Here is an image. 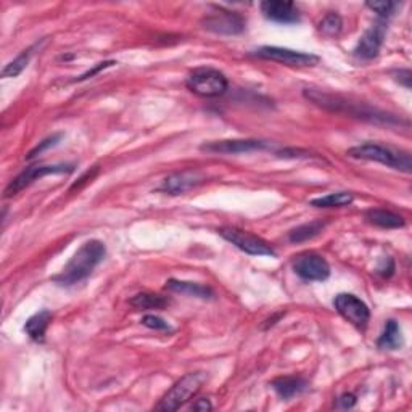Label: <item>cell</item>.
<instances>
[{
  "label": "cell",
  "instance_id": "484cf974",
  "mask_svg": "<svg viewBox=\"0 0 412 412\" xmlns=\"http://www.w3.org/2000/svg\"><path fill=\"white\" fill-rule=\"evenodd\" d=\"M367 7L370 10H374L379 17L387 18L395 13V10L399 7V3H396V2H367Z\"/></svg>",
  "mask_w": 412,
  "mask_h": 412
},
{
  "label": "cell",
  "instance_id": "4fadbf2b",
  "mask_svg": "<svg viewBox=\"0 0 412 412\" xmlns=\"http://www.w3.org/2000/svg\"><path fill=\"white\" fill-rule=\"evenodd\" d=\"M203 28L216 34L236 36L245 29V22L236 12H227V10H219V12L210 15L201 22Z\"/></svg>",
  "mask_w": 412,
  "mask_h": 412
},
{
  "label": "cell",
  "instance_id": "83f0119b",
  "mask_svg": "<svg viewBox=\"0 0 412 412\" xmlns=\"http://www.w3.org/2000/svg\"><path fill=\"white\" fill-rule=\"evenodd\" d=\"M142 324L148 328H153V330H171L169 324L166 321L161 319L158 316H145L142 319Z\"/></svg>",
  "mask_w": 412,
  "mask_h": 412
},
{
  "label": "cell",
  "instance_id": "7402d4cb",
  "mask_svg": "<svg viewBox=\"0 0 412 412\" xmlns=\"http://www.w3.org/2000/svg\"><path fill=\"white\" fill-rule=\"evenodd\" d=\"M129 303L135 310H163L169 305V300L156 293H137L130 298Z\"/></svg>",
  "mask_w": 412,
  "mask_h": 412
},
{
  "label": "cell",
  "instance_id": "6da1fadb",
  "mask_svg": "<svg viewBox=\"0 0 412 412\" xmlns=\"http://www.w3.org/2000/svg\"><path fill=\"white\" fill-rule=\"evenodd\" d=\"M105 254V245L98 240H89L77 250L70 263L65 266V269L59 275H55L54 280L56 284L66 287L81 282L92 274V270L102 263Z\"/></svg>",
  "mask_w": 412,
  "mask_h": 412
},
{
  "label": "cell",
  "instance_id": "f1b7e54d",
  "mask_svg": "<svg viewBox=\"0 0 412 412\" xmlns=\"http://www.w3.org/2000/svg\"><path fill=\"white\" fill-rule=\"evenodd\" d=\"M113 65H116V61H113V60H109V61H103V63H98V65H96L92 68V70H89V71H86L84 75L82 76H79L77 77L76 81H86V79H89V77H93L96 75H98V73L100 71H103V70H107V68H109V66H113Z\"/></svg>",
  "mask_w": 412,
  "mask_h": 412
},
{
  "label": "cell",
  "instance_id": "5bb4252c",
  "mask_svg": "<svg viewBox=\"0 0 412 412\" xmlns=\"http://www.w3.org/2000/svg\"><path fill=\"white\" fill-rule=\"evenodd\" d=\"M261 12L264 17L274 23L293 24L300 22V10L291 2H277V0H268L261 3Z\"/></svg>",
  "mask_w": 412,
  "mask_h": 412
},
{
  "label": "cell",
  "instance_id": "4316f807",
  "mask_svg": "<svg viewBox=\"0 0 412 412\" xmlns=\"http://www.w3.org/2000/svg\"><path fill=\"white\" fill-rule=\"evenodd\" d=\"M61 137H63V135H61V134H54V135H52V137H47L45 140H43V142H40V144L38 145V147L31 150V152L28 153V160L36 158V156H38V155H40L43 152H45L47 148L55 147V145L59 144L60 140H61Z\"/></svg>",
  "mask_w": 412,
  "mask_h": 412
},
{
  "label": "cell",
  "instance_id": "2e32d148",
  "mask_svg": "<svg viewBox=\"0 0 412 412\" xmlns=\"http://www.w3.org/2000/svg\"><path fill=\"white\" fill-rule=\"evenodd\" d=\"M270 387L282 399H291L303 393L307 388V382L301 377H279L270 383Z\"/></svg>",
  "mask_w": 412,
  "mask_h": 412
},
{
  "label": "cell",
  "instance_id": "f546056e",
  "mask_svg": "<svg viewBox=\"0 0 412 412\" xmlns=\"http://www.w3.org/2000/svg\"><path fill=\"white\" fill-rule=\"evenodd\" d=\"M354 404H356V396L351 395V393L342 395L340 398L337 399V408H340V409H351Z\"/></svg>",
  "mask_w": 412,
  "mask_h": 412
},
{
  "label": "cell",
  "instance_id": "9c48e42d",
  "mask_svg": "<svg viewBox=\"0 0 412 412\" xmlns=\"http://www.w3.org/2000/svg\"><path fill=\"white\" fill-rule=\"evenodd\" d=\"M293 270L307 282H324L330 277V266L317 253H301L293 261Z\"/></svg>",
  "mask_w": 412,
  "mask_h": 412
},
{
  "label": "cell",
  "instance_id": "9a60e30c",
  "mask_svg": "<svg viewBox=\"0 0 412 412\" xmlns=\"http://www.w3.org/2000/svg\"><path fill=\"white\" fill-rule=\"evenodd\" d=\"M203 181H205V176L200 171H182V173L166 177L163 185H161V190L171 195H179L200 185Z\"/></svg>",
  "mask_w": 412,
  "mask_h": 412
},
{
  "label": "cell",
  "instance_id": "e0dca14e",
  "mask_svg": "<svg viewBox=\"0 0 412 412\" xmlns=\"http://www.w3.org/2000/svg\"><path fill=\"white\" fill-rule=\"evenodd\" d=\"M166 289L169 291H174V293H182L194 296V298H201V300H210L213 298V290L210 287L197 284V282H184V280H176L171 279L166 282Z\"/></svg>",
  "mask_w": 412,
  "mask_h": 412
},
{
  "label": "cell",
  "instance_id": "ffe728a7",
  "mask_svg": "<svg viewBox=\"0 0 412 412\" xmlns=\"http://www.w3.org/2000/svg\"><path fill=\"white\" fill-rule=\"evenodd\" d=\"M377 346L380 349H399L403 346V335H401V328L398 322L390 319L387 326L383 328V333L380 335Z\"/></svg>",
  "mask_w": 412,
  "mask_h": 412
},
{
  "label": "cell",
  "instance_id": "4dcf8cb0",
  "mask_svg": "<svg viewBox=\"0 0 412 412\" xmlns=\"http://www.w3.org/2000/svg\"><path fill=\"white\" fill-rule=\"evenodd\" d=\"M97 171H98L97 168H93V169H92V173H91V171H87V173H86V176H82V177H81V179H79V181H77V182H76V184L71 187V190L81 189V187H82V184H84V182H87V179H92V177L97 174Z\"/></svg>",
  "mask_w": 412,
  "mask_h": 412
},
{
  "label": "cell",
  "instance_id": "7a4b0ae2",
  "mask_svg": "<svg viewBox=\"0 0 412 412\" xmlns=\"http://www.w3.org/2000/svg\"><path fill=\"white\" fill-rule=\"evenodd\" d=\"M305 97L307 100L314 103V105L330 109V112L348 113V114H353V116L367 119V121H372V123H385V124L398 123V119H396L393 114H387L380 112V109L370 108L367 105H364V103H353L340 96H333V93L317 91V89H305Z\"/></svg>",
  "mask_w": 412,
  "mask_h": 412
},
{
  "label": "cell",
  "instance_id": "cb8c5ba5",
  "mask_svg": "<svg viewBox=\"0 0 412 412\" xmlns=\"http://www.w3.org/2000/svg\"><path fill=\"white\" fill-rule=\"evenodd\" d=\"M33 50L34 47H31L28 50H23L22 54H20L17 59L13 61H10V63L3 68L2 70V77H17L22 75V73L26 70V66H28L29 60H31V55H33Z\"/></svg>",
  "mask_w": 412,
  "mask_h": 412
},
{
  "label": "cell",
  "instance_id": "44dd1931",
  "mask_svg": "<svg viewBox=\"0 0 412 412\" xmlns=\"http://www.w3.org/2000/svg\"><path fill=\"white\" fill-rule=\"evenodd\" d=\"M324 227H326V222L322 221H312L310 224H303V226L293 229V231L289 234V240L291 243L307 242V240L319 236V234L324 231Z\"/></svg>",
  "mask_w": 412,
  "mask_h": 412
},
{
  "label": "cell",
  "instance_id": "277c9868",
  "mask_svg": "<svg viewBox=\"0 0 412 412\" xmlns=\"http://www.w3.org/2000/svg\"><path fill=\"white\" fill-rule=\"evenodd\" d=\"M206 382V374L203 372H192L187 374L181 380L173 385L168 393L163 396L160 404L156 406L158 411H177L182 406L189 403L194 396L201 390L203 383Z\"/></svg>",
  "mask_w": 412,
  "mask_h": 412
},
{
  "label": "cell",
  "instance_id": "5b68a950",
  "mask_svg": "<svg viewBox=\"0 0 412 412\" xmlns=\"http://www.w3.org/2000/svg\"><path fill=\"white\" fill-rule=\"evenodd\" d=\"M185 86L195 96L215 98L226 93L229 82L227 77L215 68H197L187 76Z\"/></svg>",
  "mask_w": 412,
  "mask_h": 412
},
{
  "label": "cell",
  "instance_id": "d6a6232c",
  "mask_svg": "<svg viewBox=\"0 0 412 412\" xmlns=\"http://www.w3.org/2000/svg\"><path fill=\"white\" fill-rule=\"evenodd\" d=\"M192 409L194 411H211L213 406L208 399H198L197 403L192 406Z\"/></svg>",
  "mask_w": 412,
  "mask_h": 412
},
{
  "label": "cell",
  "instance_id": "52a82bcc",
  "mask_svg": "<svg viewBox=\"0 0 412 412\" xmlns=\"http://www.w3.org/2000/svg\"><path fill=\"white\" fill-rule=\"evenodd\" d=\"M75 171V166L73 165H36L31 166V168H26L22 174H18L15 179L10 182L7 189H5V197H13L20 194V192L24 190L26 187H29L33 182L38 179H43L45 176L50 174H68Z\"/></svg>",
  "mask_w": 412,
  "mask_h": 412
},
{
  "label": "cell",
  "instance_id": "d4e9b609",
  "mask_svg": "<svg viewBox=\"0 0 412 412\" xmlns=\"http://www.w3.org/2000/svg\"><path fill=\"white\" fill-rule=\"evenodd\" d=\"M342 28H343L342 17L337 12L327 13L326 17L319 22V31L324 36H327V38H335V36L340 34Z\"/></svg>",
  "mask_w": 412,
  "mask_h": 412
},
{
  "label": "cell",
  "instance_id": "ba28073f",
  "mask_svg": "<svg viewBox=\"0 0 412 412\" xmlns=\"http://www.w3.org/2000/svg\"><path fill=\"white\" fill-rule=\"evenodd\" d=\"M254 55L263 60L277 61V63H282L287 66H314L319 63V56L274 45L261 47V49L254 52Z\"/></svg>",
  "mask_w": 412,
  "mask_h": 412
},
{
  "label": "cell",
  "instance_id": "3957f363",
  "mask_svg": "<svg viewBox=\"0 0 412 412\" xmlns=\"http://www.w3.org/2000/svg\"><path fill=\"white\" fill-rule=\"evenodd\" d=\"M346 155L356 160L377 161V163L390 166V168L393 169L404 171V173H411L412 169L411 155L408 152H403V150L393 147H387V145L382 144L367 142L363 145H356V147L349 148Z\"/></svg>",
  "mask_w": 412,
  "mask_h": 412
},
{
  "label": "cell",
  "instance_id": "d6986e66",
  "mask_svg": "<svg viewBox=\"0 0 412 412\" xmlns=\"http://www.w3.org/2000/svg\"><path fill=\"white\" fill-rule=\"evenodd\" d=\"M366 221L382 229H399L404 226V219L387 210H370L366 213Z\"/></svg>",
  "mask_w": 412,
  "mask_h": 412
},
{
  "label": "cell",
  "instance_id": "603a6c76",
  "mask_svg": "<svg viewBox=\"0 0 412 412\" xmlns=\"http://www.w3.org/2000/svg\"><path fill=\"white\" fill-rule=\"evenodd\" d=\"M353 200L354 197L349 192H335V194L314 198V200H311V205L316 208H342L351 205Z\"/></svg>",
  "mask_w": 412,
  "mask_h": 412
},
{
  "label": "cell",
  "instance_id": "30bf717a",
  "mask_svg": "<svg viewBox=\"0 0 412 412\" xmlns=\"http://www.w3.org/2000/svg\"><path fill=\"white\" fill-rule=\"evenodd\" d=\"M335 310L338 311L343 319H346L348 322H351L354 327L364 328L367 327V322L370 319V311L367 305L364 303L363 300H359L358 296H354L351 293H340L335 296Z\"/></svg>",
  "mask_w": 412,
  "mask_h": 412
},
{
  "label": "cell",
  "instance_id": "ac0fdd59",
  "mask_svg": "<svg viewBox=\"0 0 412 412\" xmlns=\"http://www.w3.org/2000/svg\"><path fill=\"white\" fill-rule=\"evenodd\" d=\"M52 322V312L50 311H40L38 314H34L33 317H29L28 322H26L24 330L28 333L31 340L34 342H44L45 338V332L49 328Z\"/></svg>",
  "mask_w": 412,
  "mask_h": 412
},
{
  "label": "cell",
  "instance_id": "7c38bea8",
  "mask_svg": "<svg viewBox=\"0 0 412 412\" xmlns=\"http://www.w3.org/2000/svg\"><path fill=\"white\" fill-rule=\"evenodd\" d=\"M385 34H387V24H385L383 20H379L359 39L356 49H354V56L359 60L375 59L380 49H382Z\"/></svg>",
  "mask_w": 412,
  "mask_h": 412
},
{
  "label": "cell",
  "instance_id": "8992f818",
  "mask_svg": "<svg viewBox=\"0 0 412 412\" xmlns=\"http://www.w3.org/2000/svg\"><path fill=\"white\" fill-rule=\"evenodd\" d=\"M218 232L229 243L236 245L238 250H242L247 254H252V257H275L274 248L266 240L253 236V234L247 231H242V229L222 227Z\"/></svg>",
  "mask_w": 412,
  "mask_h": 412
},
{
  "label": "cell",
  "instance_id": "1f68e13d",
  "mask_svg": "<svg viewBox=\"0 0 412 412\" xmlns=\"http://www.w3.org/2000/svg\"><path fill=\"white\" fill-rule=\"evenodd\" d=\"M396 76H398V81L403 82L406 87H411V71L409 70H401L396 73Z\"/></svg>",
  "mask_w": 412,
  "mask_h": 412
},
{
  "label": "cell",
  "instance_id": "8fae6325",
  "mask_svg": "<svg viewBox=\"0 0 412 412\" xmlns=\"http://www.w3.org/2000/svg\"><path fill=\"white\" fill-rule=\"evenodd\" d=\"M270 144L264 140L257 139H236V140H216V142H208L201 145L203 152L215 155H237V153H250L261 152V150L269 148Z\"/></svg>",
  "mask_w": 412,
  "mask_h": 412
}]
</instances>
